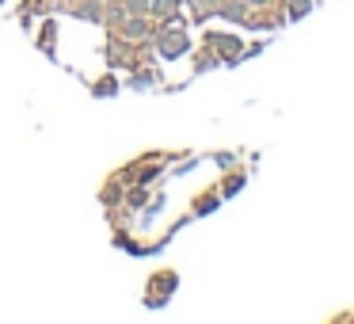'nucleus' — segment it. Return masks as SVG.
Masks as SVG:
<instances>
[{
	"mask_svg": "<svg viewBox=\"0 0 354 324\" xmlns=\"http://www.w3.org/2000/svg\"><path fill=\"white\" fill-rule=\"evenodd\" d=\"M122 39H130V42L149 39V19L145 16H126L122 19Z\"/></svg>",
	"mask_w": 354,
	"mask_h": 324,
	"instance_id": "1",
	"label": "nucleus"
},
{
	"mask_svg": "<svg viewBox=\"0 0 354 324\" xmlns=\"http://www.w3.org/2000/svg\"><path fill=\"white\" fill-rule=\"evenodd\" d=\"M73 16L88 19V24H100V19H103V4H100V0H84V4H77V8H73Z\"/></svg>",
	"mask_w": 354,
	"mask_h": 324,
	"instance_id": "2",
	"label": "nucleus"
},
{
	"mask_svg": "<svg viewBox=\"0 0 354 324\" xmlns=\"http://www.w3.org/2000/svg\"><path fill=\"white\" fill-rule=\"evenodd\" d=\"M183 50H187L183 35H160V54L164 57H176V54H183Z\"/></svg>",
	"mask_w": 354,
	"mask_h": 324,
	"instance_id": "3",
	"label": "nucleus"
},
{
	"mask_svg": "<svg viewBox=\"0 0 354 324\" xmlns=\"http://www.w3.org/2000/svg\"><path fill=\"white\" fill-rule=\"evenodd\" d=\"M176 8H179V0H153V4H149V12H153V16H171Z\"/></svg>",
	"mask_w": 354,
	"mask_h": 324,
	"instance_id": "4",
	"label": "nucleus"
},
{
	"mask_svg": "<svg viewBox=\"0 0 354 324\" xmlns=\"http://www.w3.org/2000/svg\"><path fill=\"white\" fill-rule=\"evenodd\" d=\"M122 4H126V16H145L153 0H122Z\"/></svg>",
	"mask_w": 354,
	"mask_h": 324,
	"instance_id": "5",
	"label": "nucleus"
},
{
	"mask_svg": "<svg viewBox=\"0 0 354 324\" xmlns=\"http://www.w3.org/2000/svg\"><path fill=\"white\" fill-rule=\"evenodd\" d=\"M225 16H229V19H244V8H240V4H225Z\"/></svg>",
	"mask_w": 354,
	"mask_h": 324,
	"instance_id": "6",
	"label": "nucleus"
},
{
	"mask_svg": "<svg viewBox=\"0 0 354 324\" xmlns=\"http://www.w3.org/2000/svg\"><path fill=\"white\" fill-rule=\"evenodd\" d=\"M209 4H214V0H194V8L198 12H209Z\"/></svg>",
	"mask_w": 354,
	"mask_h": 324,
	"instance_id": "7",
	"label": "nucleus"
},
{
	"mask_svg": "<svg viewBox=\"0 0 354 324\" xmlns=\"http://www.w3.org/2000/svg\"><path fill=\"white\" fill-rule=\"evenodd\" d=\"M252 4H263V0H252Z\"/></svg>",
	"mask_w": 354,
	"mask_h": 324,
	"instance_id": "8",
	"label": "nucleus"
}]
</instances>
